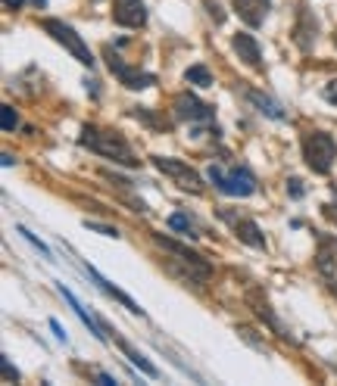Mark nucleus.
<instances>
[{"label": "nucleus", "mask_w": 337, "mask_h": 386, "mask_svg": "<svg viewBox=\"0 0 337 386\" xmlns=\"http://www.w3.org/2000/svg\"><path fill=\"white\" fill-rule=\"evenodd\" d=\"M78 143H82L84 150L100 153V156L125 165V169H138V165H141V159L134 156V150L128 147V141L119 134V131H103L97 125H84L82 134H78Z\"/></svg>", "instance_id": "obj_1"}, {"label": "nucleus", "mask_w": 337, "mask_h": 386, "mask_svg": "<svg viewBox=\"0 0 337 386\" xmlns=\"http://www.w3.org/2000/svg\"><path fill=\"white\" fill-rule=\"evenodd\" d=\"M153 237V243L160 246V250H166L169 256H175L172 262L175 265H182L184 268V281H191V283H206L212 278V265L206 262L200 252H193L191 246H184V243H178V240H172V237H163V234H150Z\"/></svg>", "instance_id": "obj_2"}, {"label": "nucleus", "mask_w": 337, "mask_h": 386, "mask_svg": "<svg viewBox=\"0 0 337 386\" xmlns=\"http://www.w3.org/2000/svg\"><path fill=\"white\" fill-rule=\"evenodd\" d=\"M303 159L315 174H328L337 159V141L328 131H310L303 137Z\"/></svg>", "instance_id": "obj_3"}, {"label": "nucleus", "mask_w": 337, "mask_h": 386, "mask_svg": "<svg viewBox=\"0 0 337 386\" xmlns=\"http://www.w3.org/2000/svg\"><path fill=\"white\" fill-rule=\"evenodd\" d=\"M41 28H44L56 44H63L82 65H94V53H91L88 44L82 41V34H75L72 25H66V22H60V19H41Z\"/></svg>", "instance_id": "obj_4"}, {"label": "nucleus", "mask_w": 337, "mask_h": 386, "mask_svg": "<svg viewBox=\"0 0 337 386\" xmlns=\"http://www.w3.org/2000/svg\"><path fill=\"white\" fill-rule=\"evenodd\" d=\"M103 60H106V65H110V72L128 87V91H144V87H153V84H156V75H153V72L132 69V65L122 60V56L110 47V44L103 47Z\"/></svg>", "instance_id": "obj_5"}, {"label": "nucleus", "mask_w": 337, "mask_h": 386, "mask_svg": "<svg viewBox=\"0 0 337 386\" xmlns=\"http://www.w3.org/2000/svg\"><path fill=\"white\" fill-rule=\"evenodd\" d=\"M210 181L219 187L222 193H228V196H250V193H256V178H253V172L250 169H231V172H225V169H219V165H210Z\"/></svg>", "instance_id": "obj_6"}, {"label": "nucleus", "mask_w": 337, "mask_h": 386, "mask_svg": "<svg viewBox=\"0 0 337 386\" xmlns=\"http://www.w3.org/2000/svg\"><path fill=\"white\" fill-rule=\"evenodd\" d=\"M150 162L156 165L166 178L175 181L182 191L188 193H203V181H200V174L191 169L188 162H182V159H172V156H150Z\"/></svg>", "instance_id": "obj_7"}, {"label": "nucleus", "mask_w": 337, "mask_h": 386, "mask_svg": "<svg viewBox=\"0 0 337 386\" xmlns=\"http://www.w3.org/2000/svg\"><path fill=\"white\" fill-rule=\"evenodd\" d=\"M216 215H219L225 224H231L234 237H238L241 243L253 246V250H265V234L260 231V224H256L253 218H247V215L234 212V209H216Z\"/></svg>", "instance_id": "obj_8"}, {"label": "nucleus", "mask_w": 337, "mask_h": 386, "mask_svg": "<svg viewBox=\"0 0 337 386\" xmlns=\"http://www.w3.org/2000/svg\"><path fill=\"white\" fill-rule=\"evenodd\" d=\"M172 109H175V119L178 122H212L216 119V106H210V103H203L200 97H193L191 91H184V94H178L175 100H172Z\"/></svg>", "instance_id": "obj_9"}, {"label": "nucleus", "mask_w": 337, "mask_h": 386, "mask_svg": "<svg viewBox=\"0 0 337 386\" xmlns=\"http://www.w3.org/2000/svg\"><path fill=\"white\" fill-rule=\"evenodd\" d=\"M243 300H247V305L253 309V315L260 318V321H265V324L272 327V333H278L281 340H288V343H291V340H293V337H291V330L281 324V318L275 315V309H272V302L262 296V290H260V287H250Z\"/></svg>", "instance_id": "obj_10"}, {"label": "nucleus", "mask_w": 337, "mask_h": 386, "mask_svg": "<svg viewBox=\"0 0 337 386\" xmlns=\"http://www.w3.org/2000/svg\"><path fill=\"white\" fill-rule=\"evenodd\" d=\"M315 38H319V19L312 16V10L306 4L297 6V25H293V44H297L303 53H310Z\"/></svg>", "instance_id": "obj_11"}, {"label": "nucleus", "mask_w": 337, "mask_h": 386, "mask_svg": "<svg viewBox=\"0 0 337 386\" xmlns=\"http://www.w3.org/2000/svg\"><path fill=\"white\" fill-rule=\"evenodd\" d=\"M113 19L122 28H144L147 25L144 0H113Z\"/></svg>", "instance_id": "obj_12"}, {"label": "nucleus", "mask_w": 337, "mask_h": 386, "mask_svg": "<svg viewBox=\"0 0 337 386\" xmlns=\"http://www.w3.org/2000/svg\"><path fill=\"white\" fill-rule=\"evenodd\" d=\"M84 271H88V278H91V281H94V283H97V287H100V290H103V293H106V296H110V300H116V302H122V305H125V309H128V311H132V315H144V309H141V305H138V302H134V300H132V296H128V293H122V290H119V287H113V283H110V281H106V278H103V274H100V271H97V268L84 265Z\"/></svg>", "instance_id": "obj_13"}, {"label": "nucleus", "mask_w": 337, "mask_h": 386, "mask_svg": "<svg viewBox=\"0 0 337 386\" xmlns=\"http://www.w3.org/2000/svg\"><path fill=\"white\" fill-rule=\"evenodd\" d=\"M231 47L238 50V56L250 65V69H262V53H260V44H256L253 34L238 32V34L231 38Z\"/></svg>", "instance_id": "obj_14"}, {"label": "nucleus", "mask_w": 337, "mask_h": 386, "mask_svg": "<svg viewBox=\"0 0 337 386\" xmlns=\"http://www.w3.org/2000/svg\"><path fill=\"white\" fill-rule=\"evenodd\" d=\"M234 13L241 16V22H247L250 28H260L269 13V0H231Z\"/></svg>", "instance_id": "obj_15"}, {"label": "nucleus", "mask_w": 337, "mask_h": 386, "mask_svg": "<svg viewBox=\"0 0 337 386\" xmlns=\"http://www.w3.org/2000/svg\"><path fill=\"white\" fill-rule=\"evenodd\" d=\"M106 327V324H103ZM106 330H110L113 333V340H116V346L122 349V352H125L128 355V359H132V365L134 368H141V371H144V374L147 377H153V380H156V377H160V368H156V365H150V361H147V355L144 352H138V349H134L132 343H128V340L125 337H122V333H116V330H113V327H106Z\"/></svg>", "instance_id": "obj_16"}, {"label": "nucleus", "mask_w": 337, "mask_h": 386, "mask_svg": "<svg viewBox=\"0 0 337 386\" xmlns=\"http://www.w3.org/2000/svg\"><path fill=\"white\" fill-rule=\"evenodd\" d=\"M243 97H247L250 103L260 109L262 115H269V119H275V122H284V119H288V112H284V109L278 106L272 97H265L262 91H253V87H247V91H243Z\"/></svg>", "instance_id": "obj_17"}, {"label": "nucleus", "mask_w": 337, "mask_h": 386, "mask_svg": "<svg viewBox=\"0 0 337 386\" xmlns=\"http://www.w3.org/2000/svg\"><path fill=\"white\" fill-rule=\"evenodd\" d=\"M56 293H60V296H63V300H66L69 305H72V311H75V315H78V318H82V324H84V327H88V330H91V333H94V337L100 340V343H103V340H106V337H103V333H100V327H103V324H97V321H94V318H91V315H88V311H84V309H82V302H78V300H75V296H72V290H66V287H63V283H56Z\"/></svg>", "instance_id": "obj_18"}, {"label": "nucleus", "mask_w": 337, "mask_h": 386, "mask_svg": "<svg viewBox=\"0 0 337 386\" xmlns=\"http://www.w3.org/2000/svg\"><path fill=\"white\" fill-rule=\"evenodd\" d=\"M184 82L188 84H197V87H210L212 84V75L206 65H191L188 72H184Z\"/></svg>", "instance_id": "obj_19"}, {"label": "nucleus", "mask_w": 337, "mask_h": 386, "mask_svg": "<svg viewBox=\"0 0 337 386\" xmlns=\"http://www.w3.org/2000/svg\"><path fill=\"white\" fill-rule=\"evenodd\" d=\"M132 115L134 119H141L144 125H150V128H169V122H160L153 112H150V106H132Z\"/></svg>", "instance_id": "obj_20"}, {"label": "nucleus", "mask_w": 337, "mask_h": 386, "mask_svg": "<svg viewBox=\"0 0 337 386\" xmlns=\"http://www.w3.org/2000/svg\"><path fill=\"white\" fill-rule=\"evenodd\" d=\"M169 228L172 231H182V234H188V237H197L193 234V221L184 212H175V215H169Z\"/></svg>", "instance_id": "obj_21"}, {"label": "nucleus", "mask_w": 337, "mask_h": 386, "mask_svg": "<svg viewBox=\"0 0 337 386\" xmlns=\"http://www.w3.org/2000/svg\"><path fill=\"white\" fill-rule=\"evenodd\" d=\"M0 125H4V131H16V125H19L16 109H13V106H4V109H0Z\"/></svg>", "instance_id": "obj_22"}, {"label": "nucleus", "mask_w": 337, "mask_h": 386, "mask_svg": "<svg viewBox=\"0 0 337 386\" xmlns=\"http://www.w3.org/2000/svg\"><path fill=\"white\" fill-rule=\"evenodd\" d=\"M238 337H241V340H247V343L253 346V349L265 352V343H262V340H256V330H253V327H238Z\"/></svg>", "instance_id": "obj_23"}, {"label": "nucleus", "mask_w": 337, "mask_h": 386, "mask_svg": "<svg viewBox=\"0 0 337 386\" xmlns=\"http://www.w3.org/2000/svg\"><path fill=\"white\" fill-rule=\"evenodd\" d=\"M0 371H4V383H19V371L10 365L6 355H0Z\"/></svg>", "instance_id": "obj_24"}, {"label": "nucleus", "mask_w": 337, "mask_h": 386, "mask_svg": "<svg viewBox=\"0 0 337 386\" xmlns=\"http://www.w3.org/2000/svg\"><path fill=\"white\" fill-rule=\"evenodd\" d=\"M84 228H91V231H97V234H103V237H122L116 228H110V224H97V221H84Z\"/></svg>", "instance_id": "obj_25"}, {"label": "nucleus", "mask_w": 337, "mask_h": 386, "mask_svg": "<svg viewBox=\"0 0 337 386\" xmlns=\"http://www.w3.org/2000/svg\"><path fill=\"white\" fill-rule=\"evenodd\" d=\"M19 234H23V237L28 240V243H32V246H34V250H41V252H44V259H53V256H50V250H47V246H44V243H41V240H38V237H34V234H32V231L19 228Z\"/></svg>", "instance_id": "obj_26"}, {"label": "nucleus", "mask_w": 337, "mask_h": 386, "mask_svg": "<svg viewBox=\"0 0 337 386\" xmlns=\"http://www.w3.org/2000/svg\"><path fill=\"white\" fill-rule=\"evenodd\" d=\"M288 193L293 196V200H303V193H306L303 181H300V178H291V181H288Z\"/></svg>", "instance_id": "obj_27"}, {"label": "nucleus", "mask_w": 337, "mask_h": 386, "mask_svg": "<svg viewBox=\"0 0 337 386\" xmlns=\"http://www.w3.org/2000/svg\"><path fill=\"white\" fill-rule=\"evenodd\" d=\"M322 97H325L328 103H334V106H337V78H334V82H328V84H325V91H322Z\"/></svg>", "instance_id": "obj_28"}, {"label": "nucleus", "mask_w": 337, "mask_h": 386, "mask_svg": "<svg viewBox=\"0 0 337 386\" xmlns=\"http://www.w3.org/2000/svg\"><path fill=\"white\" fill-rule=\"evenodd\" d=\"M203 4H206V6H210V16H212V19H216V25H222V22H225V13H222V10H219V6H216V4H212V0H203Z\"/></svg>", "instance_id": "obj_29"}, {"label": "nucleus", "mask_w": 337, "mask_h": 386, "mask_svg": "<svg viewBox=\"0 0 337 386\" xmlns=\"http://www.w3.org/2000/svg\"><path fill=\"white\" fill-rule=\"evenodd\" d=\"M4 4H6V10H13V13H16V10H23V4H25V0H4Z\"/></svg>", "instance_id": "obj_30"}, {"label": "nucleus", "mask_w": 337, "mask_h": 386, "mask_svg": "<svg viewBox=\"0 0 337 386\" xmlns=\"http://www.w3.org/2000/svg\"><path fill=\"white\" fill-rule=\"evenodd\" d=\"M50 330H53V333H56V337H60V340H66V330H63V327L56 324V321H50Z\"/></svg>", "instance_id": "obj_31"}, {"label": "nucleus", "mask_w": 337, "mask_h": 386, "mask_svg": "<svg viewBox=\"0 0 337 386\" xmlns=\"http://www.w3.org/2000/svg\"><path fill=\"white\" fill-rule=\"evenodd\" d=\"M97 380H100V383H103V386H116V380H113V377H110V374H97Z\"/></svg>", "instance_id": "obj_32"}, {"label": "nucleus", "mask_w": 337, "mask_h": 386, "mask_svg": "<svg viewBox=\"0 0 337 386\" xmlns=\"http://www.w3.org/2000/svg\"><path fill=\"white\" fill-rule=\"evenodd\" d=\"M325 283H328V290H331V293L337 296V281H334V278H325Z\"/></svg>", "instance_id": "obj_33"}, {"label": "nucleus", "mask_w": 337, "mask_h": 386, "mask_svg": "<svg viewBox=\"0 0 337 386\" xmlns=\"http://www.w3.org/2000/svg\"><path fill=\"white\" fill-rule=\"evenodd\" d=\"M28 4H32L34 10H44V4H47V0H28Z\"/></svg>", "instance_id": "obj_34"}, {"label": "nucleus", "mask_w": 337, "mask_h": 386, "mask_svg": "<svg viewBox=\"0 0 337 386\" xmlns=\"http://www.w3.org/2000/svg\"><path fill=\"white\" fill-rule=\"evenodd\" d=\"M331 246H334V252H337V240L334 237H331Z\"/></svg>", "instance_id": "obj_35"}, {"label": "nucleus", "mask_w": 337, "mask_h": 386, "mask_svg": "<svg viewBox=\"0 0 337 386\" xmlns=\"http://www.w3.org/2000/svg\"><path fill=\"white\" fill-rule=\"evenodd\" d=\"M334 44H337V28H334Z\"/></svg>", "instance_id": "obj_36"}]
</instances>
